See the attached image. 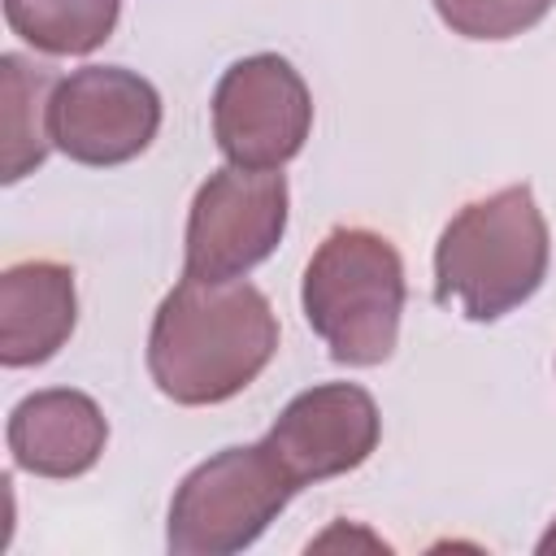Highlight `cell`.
Instances as JSON below:
<instances>
[{"label": "cell", "mask_w": 556, "mask_h": 556, "mask_svg": "<svg viewBox=\"0 0 556 556\" xmlns=\"http://www.w3.org/2000/svg\"><path fill=\"white\" fill-rule=\"evenodd\" d=\"M265 443L300 486L339 478L378 447V404L356 382L308 387L278 413Z\"/></svg>", "instance_id": "obj_8"}, {"label": "cell", "mask_w": 556, "mask_h": 556, "mask_svg": "<svg viewBox=\"0 0 556 556\" xmlns=\"http://www.w3.org/2000/svg\"><path fill=\"white\" fill-rule=\"evenodd\" d=\"M287 230V178L226 165L208 174L187 217V278H243Z\"/></svg>", "instance_id": "obj_6"}, {"label": "cell", "mask_w": 556, "mask_h": 556, "mask_svg": "<svg viewBox=\"0 0 556 556\" xmlns=\"http://www.w3.org/2000/svg\"><path fill=\"white\" fill-rule=\"evenodd\" d=\"M78 321L74 269L61 261H17L0 274V365H43Z\"/></svg>", "instance_id": "obj_10"}, {"label": "cell", "mask_w": 556, "mask_h": 556, "mask_svg": "<svg viewBox=\"0 0 556 556\" xmlns=\"http://www.w3.org/2000/svg\"><path fill=\"white\" fill-rule=\"evenodd\" d=\"M304 321L339 365H382L400 339L404 261L395 243L365 226L321 239L300 287Z\"/></svg>", "instance_id": "obj_3"}, {"label": "cell", "mask_w": 556, "mask_h": 556, "mask_svg": "<svg viewBox=\"0 0 556 556\" xmlns=\"http://www.w3.org/2000/svg\"><path fill=\"white\" fill-rule=\"evenodd\" d=\"M300 482L269 443L222 447L200 460L169 500L165 543L174 556H230L252 547L265 526L291 504Z\"/></svg>", "instance_id": "obj_4"}, {"label": "cell", "mask_w": 556, "mask_h": 556, "mask_svg": "<svg viewBox=\"0 0 556 556\" xmlns=\"http://www.w3.org/2000/svg\"><path fill=\"white\" fill-rule=\"evenodd\" d=\"M278 352V317L243 278H182L156 308L148 369L174 404L239 395Z\"/></svg>", "instance_id": "obj_1"}, {"label": "cell", "mask_w": 556, "mask_h": 556, "mask_svg": "<svg viewBox=\"0 0 556 556\" xmlns=\"http://www.w3.org/2000/svg\"><path fill=\"white\" fill-rule=\"evenodd\" d=\"M313 96L278 52L235 61L213 91V135L230 165L282 169L308 139Z\"/></svg>", "instance_id": "obj_5"}, {"label": "cell", "mask_w": 556, "mask_h": 556, "mask_svg": "<svg viewBox=\"0 0 556 556\" xmlns=\"http://www.w3.org/2000/svg\"><path fill=\"white\" fill-rule=\"evenodd\" d=\"M122 0H4V22L17 39L48 56H83L117 26Z\"/></svg>", "instance_id": "obj_12"}, {"label": "cell", "mask_w": 556, "mask_h": 556, "mask_svg": "<svg viewBox=\"0 0 556 556\" xmlns=\"http://www.w3.org/2000/svg\"><path fill=\"white\" fill-rule=\"evenodd\" d=\"M539 552H543V556H556V521H552V526H547V534L539 539Z\"/></svg>", "instance_id": "obj_14"}, {"label": "cell", "mask_w": 556, "mask_h": 556, "mask_svg": "<svg viewBox=\"0 0 556 556\" xmlns=\"http://www.w3.org/2000/svg\"><path fill=\"white\" fill-rule=\"evenodd\" d=\"M52 148L78 165H122L161 130L156 87L122 65H83L56 83L48 104Z\"/></svg>", "instance_id": "obj_7"}, {"label": "cell", "mask_w": 556, "mask_h": 556, "mask_svg": "<svg viewBox=\"0 0 556 556\" xmlns=\"http://www.w3.org/2000/svg\"><path fill=\"white\" fill-rule=\"evenodd\" d=\"M547 222L526 182L465 204L434 248V300L469 321H495L526 304L547 274Z\"/></svg>", "instance_id": "obj_2"}, {"label": "cell", "mask_w": 556, "mask_h": 556, "mask_svg": "<svg viewBox=\"0 0 556 556\" xmlns=\"http://www.w3.org/2000/svg\"><path fill=\"white\" fill-rule=\"evenodd\" d=\"M52 74L17 52L0 56V178L17 182L35 165H43L52 148L48 104H52Z\"/></svg>", "instance_id": "obj_11"}, {"label": "cell", "mask_w": 556, "mask_h": 556, "mask_svg": "<svg viewBox=\"0 0 556 556\" xmlns=\"http://www.w3.org/2000/svg\"><path fill=\"white\" fill-rule=\"evenodd\" d=\"M4 439L17 469L39 478H78L100 460L109 421L91 395L52 387L13 404Z\"/></svg>", "instance_id": "obj_9"}, {"label": "cell", "mask_w": 556, "mask_h": 556, "mask_svg": "<svg viewBox=\"0 0 556 556\" xmlns=\"http://www.w3.org/2000/svg\"><path fill=\"white\" fill-rule=\"evenodd\" d=\"M552 0H434L443 26L465 39H513L547 17Z\"/></svg>", "instance_id": "obj_13"}]
</instances>
